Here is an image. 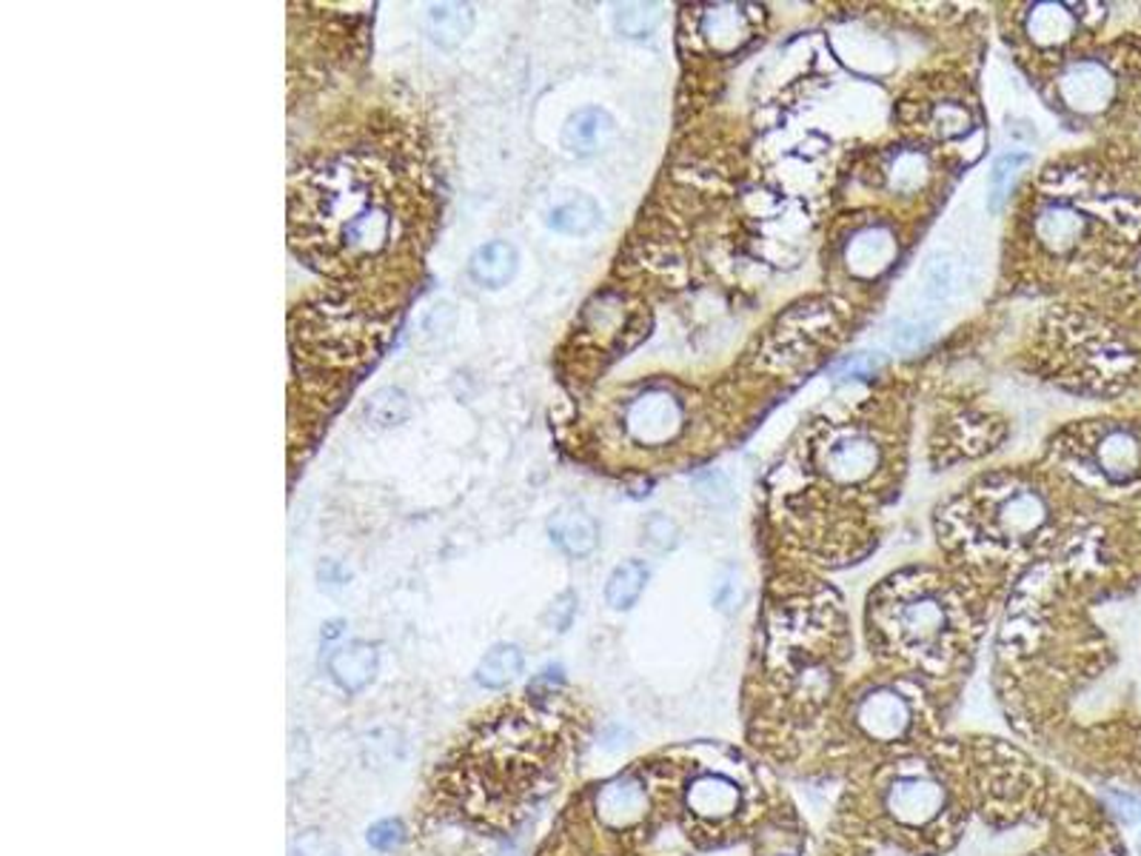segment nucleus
<instances>
[{"mask_svg":"<svg viewBox=\"0 0 1141 856\" xmlns=\"http://www.w3.org/2000/svg\"><path fill=\"white\" fill-rule=\"evenodd\" d=\"M522 668H526V657H522L520 645L497 643L483 654L474 671V680L489 691H503L511 682L520 680Z\"/></svg>","mask_w":1141,"mask_h":856,"instance_id":"nucleus-14","label":"nucleus"},{"mask_svg":"<svg viewBox=\"0 0 1141 856\" xmlns=\"http://www.w3.org/2000/svg\"><path fill=\"white\" fill-rule=\"evenodd\" d=\"M520 266V255L508 241H489L483 243L474 255L469 257V274L477 285L483 289H503L514 280Z\"/></svg>","mask_w":1141,"mask_h":856,"instance_id":"nucleus-9","label":"nucleus"},{"mask_svg":"<svg viewBox=\"0 0 1141 856\" xmlns=\"http://www.w3.org/2000/svg\"><path fill=\"white\" fill-rule=\"evenodd\" d=\"M549 537L563 554L583 560L600 546V526L579 505H565L549 520Z\"/></svg>","mask_w":1141,"mask_h":856,"instance_id":"nucleus-7","label":"nucleus"},{"mask_svg":"<svg viewBox=\"0 0 1141 856\" xmlns=\"http://www.w3.org/2000/svg\"><path fill=\"white\" fill-rule=\"evenodd\" d=\"M944 608L930 597H919V600H910L902 606L899 611V637L907 645H930L937 643L939 634L944 631Z\"/></svg>","mask_w":1141,"mask_h":856,"instance_id":"nucleus-11","label":"nucleus"},{"mask_svg":"<svg viewBox=\"0 0 1141 856\" xmlns=\"http://www.w3.org/2000/svg\"><path fill=\"white\" fill-rule=\"evenodd\" d=\"M474 30V9L469 3H434L425 17V32L443 49H457Z\"/></svg>","mask_w":1141,"mask_h":856,"instance_id":"nucleus-13","label":"nucleus"},{"mask_svg":"<svg viewBox=\"0 0 1141 856\" xmlns=\"http://www.w3.org/2000/svg\"><path fill=\"white\" fill-rule=\"evenodd\" d=\"M625 425H628L631 437L637 439V443L659 446V443H666V439H671L673 434L680 432L682 409L666 391H648V395L637 397L631 403L628 414H625Z\"/></svg>","mask_w":1141,"mask_h":856,"instance_id":"nucleus-3","label":"nucleus"},{"mask_svg":"<svg viewBox=\"0 0 1141 856\" xmlns=\"http://www.w3.org/2000/svg\"><path fill=\"white\" fill-rule=\"evenodd\" d=\"M879 452L873 446V439L862 437V434H848V437L836 439L831 452H827V471L836 477V480H845V483H856V480H864L877 469Z\"/></svg>","mask_w":1141,"mask_h":856,"instance_id":"nucleus-10","label":"nucleus"},{"mask_svg":"<svg viewBox=\"0 0 1141 856\" xmlns=\"http://www.w3.org/2000/svg\"><path fill=\"white\" fill-rule=\"evenodd\" d=\"M1079 232V223H1075V214L1064 212V209H1056V206H1050V209H1045L1039 218V235L1042 241H1047L1050 246H1068L1070 237Z\"/></svg>","mask_w":1141,"mask_h":856,"instance_id":"nucleus-23","label":"nucleus"},{"mask_svg":"<svg viewBox=\"0 0 1141 856\" xmlns=\"http://www.w3.org/2000/svg\"><path fill=\"white\" fill-rule=\"evenodd\" d=\"M614 118L600 106H586V109L574 112L568 124L563 126V146L570 154L588 157V154L600 152L608 140L614 138Z\"/></svg>","mask_w":1141,"mask_h":856,"instance_id":"nucleus-8","label":"nucleus"},{"mask_svg":"<svg viewBox=\"0 0 1141 856\" xmlns=\"http://www.w3.org/2000/svg\"><path fill=\"white\" fill-rule=\"evenodd\" d=\"M944 788L930 776H905L887 790V811L905 825H925L942 811Z\"/></svg>","mask_w":1141,"mask_h":856,"instance_id":"nucleus-4","label":"nucleus"},{"mask_svg":"<svg viewBox=\"0 0 1141 856\" xmlns=\"http://www.w3.org/2000/svg\"><path fill=\"white\" fill-rule=\"evenodd\" d=\"M1064 92L1073 101V106H1082V109H1093V106H1102V101L1110 92V81L1107 74L1098 67H1075L1073 72L1064 78Z\"/></svg>","mask_w":1141,"mask_h":856,"instance_id":"nucleus-20","label":"nucleus"},{"mask_svg":"<svg viewBox=\"0 0 1141 856\" xmlns=\"http://www.w3.org/2000/svg\"><path fill=\"white\" fill-rule=\"evenodd\" d=\"M1045 503H1042L1039 494L1033 491H1022V494H1013L1010 500H1004L1002 508H999V523L1008 535H1033L1036 528L1045 523Z\"/></svg>","mask_w":1141,"mask_h":856,"instance_id":"nucleus-16","label":"nucleus"},{"mask_svg":"<svg viewBox=\"0 0 1141 856\" xmlns=\"http://www.w3.org/2000/svg\"><path fill=\"white\" fill-rule=\"evenodd\" d=\"M411 418V397L403 388L383 386L377 388L366 403V420L374 429H397Z\"/></svg>","mask_w":1141,"mask_h":856,"instance_id":"nucleus-19","label":"nucleus"},{"mask_svg":"<svg viewBox=\"0 0 1141 856\" xmlns=\"http://www.w3.org/2000/svg\"><path fill=\"white\" fill-rule=\"evenodd\" d=\"M856 719H859L868 737L891 742V739H899L910 728V708L893 691H873L859 703Z\"/></svg>","mask_w":1141,"mask_h":856,"instance_id":"nucleus-6","label":"nucleus"},{"mask_svg":"<svg viewBox=\"0 0 1141 856\" xmlns=\"http://www.w3.org/2000/svg\"><path fill=\"white\" fill-rule=\"evenodd\" d=\"M714 600H717V606L725 608V611H731V608L737 606L739 594H737V586H733V579H725V583H719L717 594H714Z\"/></svg>","mask_w":1141,"mask_h":856,"instance_id":"nucleus-30","label":"nucleus"},{"mask_svg":"<svg viewBox=\"0 0 1141 856\" xmlns=\"http://www.w3.org/2000/svg\"><path fill=\"white\" fill-rule=\"evenodd\" d=\"M531 708L499 705L454 748L451 760L443 762L437 783L439 806L454 813V820L469 822L491 834L508 831L537 785V748H540L542 700L528 694Z\"/></svg>","mask_w":1141,"mask_h":856,"instance_id":"nucleus-2","label":"nucleus"},{"mask_svg":"<svg viewBox=\"0 0 1141 856\" xmlns=\"http://www.w3.org/2000/svg\"><path fill=\"white\" fill-rule=\"evenodd\" d=\"M659 12L657 7H645V3H631V7H620L616 12V30L625 37H645L648 32L657 26Z\"/></svg>","mask_w":1141,"mask_h":856,"instance_id":"nucleus-24","label":"nucleus"},{"mask_svg":"<svg viewBox=\"0 0 1141 856\" xmlns=\"http://www.w3.org/2000/svg\"><path fill=\"white\" fill-rule=\"evenodd\" d=\"M574 617H577V594L574 591H563L560 597H554V602H551L549 611H545V622H549V629H554L556 634L568 631Z\"/></svg>","mask_w":1141,"mask_h":856,"instance_id":"nucleus-28","label":"nucleus"},{"mask_svg":"<svg viewBox=\"0 0 1141 856\" xmlns=\"http://www.w3.org/2000/svg\"><path fill=\"white\" fill-rule=\"evenodd\" d=\"M648 565L643 560H625V563L616 565L611 571V577L605 583V602L614 611H628L631 606H637V600L643 597L645 586H648Z\"/></svg>","mask_w":1141,"mask_h":856,"instance_id":"nucleus-15","label":"nucleus"},{"mask_svg":"<svg viewBox=\"0 0 1141 856\" xmlns=\"http://www.w3.org/2000/svg\"><path fill=\"white\" fill-rule=\"evenodd\" d=\"M1098 462H1102V469L1110 477H1116V480H1125V477L1133 474L1141 462V448L1133 434H1107V437L1102 439V446H1098Z\"/></svg>","mask_w":1141,"mask_h":856,"instance_id":"nucleus-18","label":"nucleus"},{"mask_svg":"<svg viewBox=\"0 0 1141 856\" xmlns=\"http://www.w3.org/2000/svg\"><path fill=\"white\" fill-rule=\"evenodd\" d=\"M395 177L368 152H345L301 175L292 191V243L317 269L357 274L405 232Z\"/></svg>","mask_w":1141,"mask_h":856,"instance_id":"nucleus-1","label":"nucleus"},{"mask_svg":"<svg viewBox=\"0 0 1141 856\" xmlns=\"http://www.w3.org/2000/svg\"><path fill=\"white\" fill-rule=\"evenodd\" d=\"M689 808L703 820H725L739 808V790L725 776H699L689 788Z\"/></svg>","mask_w":1141,"mask_h":856,"instance_id":"nucleus-12","label":"nucleus"},{"mask_svg":"<svg viewBox=\"0 0 1141 856\" xmlns=\"http://www.w3.org/2000/svg\"><path fill=\"white\" fill-rule=\"evenodd\" d=\"M294 856H343L340 854V845L331 840L326 831L320 828H306L301 834L294 836L292 845Z\"/></svg>","mask_w":1141,"mask_h":856,"instance_id":"nucleus-26","label":"nucleus"},{"mask_svg":"<svg viewBox=\"0 0 1141 856\" xmlns=\"http://www.w3.org/2000/svg\"><path fill=\"white\" fill-rule=\"evenodd\" d=\"M939 132L944 134V138H953V134H962L967 132V124H971V118H967V112H962L958 106H944L942 112H939Z\"/></svg>","mask_w":1141,"mask_h":856,"instance_id":"nucleus-29","label":"nucleus"},{"mask_svg":"<svg viewBox=\"0 0 1141 856\" xmlns=\"http://www.w3.org/2000/svg\"><path fill=\"white\" fill-rule=\"evenodd\" d=\"M1070 26H1073V21H1070L1068 12L1061 7H1050V3L1036 9L1031 17V35L1036 37L1039 44H1054V40L1068 37Z\"/></svg>","mask_w":1141,"mask_h":856,"instance_id":"nucleus-22","label":"nucleus"},{"mask_svg":"<svg viewBox=\"0 0 1141 856\" xmlns=\"http://www.w3.org/2000/svg\"><path fill=\"white\" fill-rule=\"evenodd\" d=\"M600 218L602 212L597 200L588 198V195H577L568 203L551 209L549 226L560 232V235H588V232L600 226Z\"/></svg>","mask_w":1141,"mask_h":856,"instance_id":"nucleus-17","label":"nucleus"},{"mask_svg":"<svg viewBox=\"0 0 1141 856\" xmlns=\"http://www.w3.org/2000/svg\"><path fill=\"white\" fill-rule=\"evenodd\" d=\"M377 671H380V652H377V645L366 643V640H352V643L340 645L329 657L331 680L349 696L363 694L377 680Z\"/></svg>","mask_w":1141,"mask_h":856,"instance_id":"nucleus-5","label":"nucleus"},{"mask_svg":"<svg viewBox=\"0 0 1141 856\" xmlns=\"http://www.w3.org/2000/svg\"><path fill=\"white\" fill-rule=\"evenodd\" d=\"M405 840H409V831H405L403 820H397V817H388V820L374 822V825L366 831L368 848L380 851V854H391V851L400 848Z\"/></svg>","mask_w":1141,"mask_h":856,"instance_id":"nucleus-25","label":"nucleus"},{"mask_svg":"<svg viewBox=\"0 0 1141 856\" xmlns=\"http://www.w3.org/2000/svg\"><path fill=\"white\" fill-rule=\"evenodd\" d=\"M677 537H680V528L677 523L668 520L666 514H654L651 520L645 523L643 528V540L657 551H668L677 546Z\"/></svg>","mask_w":1141,"mask_h":856,"instance_id":"nucleus-27","label":"nucleus"},{"mask_svg":"<svg viewBox=\"0 0 1141 856\" xmlns=\"http://www.w3.org/2000/svg\"><path fill=\"white\" fill-rule=\"evenodd\" d=\"M1027 161H1031V154L1008 152L993 163V172H990V198H988L990 212H999V209H1002L1004 198H1008V191H1010V184H1013V177H1016V172Z\"/></svg>","mask_w":1141,"mask_h":856,"instance_id":"nucleus-21","label":"nucleus"}]
</instances>
